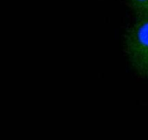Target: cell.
<instances>
[{
    "label": "cell",
    "mask_w": 148,
    "mask_h": 140,
    "mask_svg": "<svg viewBox=\"0 0 148 140\" xmlns=\"http://www.w3.org/2000/svg\"><path fill=\"white\" fill-rule=\"evenodd\" d=\"M124 50L133 71L148 78V17H137L124 36Z\"/></svg>",
    "instance_id": "obj_1"
},
{
    "label": "cell",
    "mask_w": 148,
    "mask_h": 140,
    "mask_svg": "<svg viewBox=\"0 0 148 140\" xmlns=\"http://www.w3.org/2000/svg\"><path fill=\"white\" fill-rule=\"evenodd\" d=\"M137 17H148V0H125Z\"/></svg>",
    "instance_id": "obj_2"
}]
</instances>
